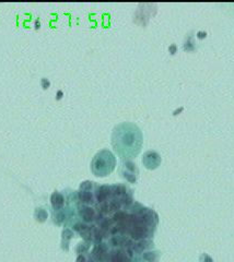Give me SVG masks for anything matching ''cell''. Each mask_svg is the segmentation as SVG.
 <instances>
[{
	"label": "cell",
	"mask_w": 234,
	"mask_h": 262,
	"mask_svg": "<svg viewBox=\"0 0 234 262\" xmlns=\"http://www.w3.org/2000/svg\"><path fill=\"white\" fill-rule=\"evenodd\" d=\"M112 144L121 159L135 158L140 152L142 146L141 131L130 122L120 124L113 131Z\"/></svg>",
	"instance_id": "cell-1"
},
{
	"label": "cell",
	"mask_w": 234,
	"mask_h": 262,
	"mask_svg": "<svg viewBox=\"0 0 234 262\" xmlns=\"http://www.w3.org/2000/svg\"><path fill=\"white\" fill-rule=\"evenodd\" d=\"M116 160L114 154L109 150H102L93 158L91 163V170L94 175L104 177L111 174L115 169Z\"/></svg>",
	"instance_id": "cell-2"
},
{
	"label": "cell",
	"mask_w": 234,
	"mask_h": 262,
	"mask_svg": "<svg viewBox=\"0 0 234 262\" xmlns=\"http://www.w3.org/2000/svg\"><path fill=\"white\" fill-rule=\"evenodd\" d=\"M121 176L125 177L128 181L135 182L137 180L138 176V170L136 169V165L131 163V162L127 161L124 162V164L121 165Z\"/></svg>",
	"instance_id": "cell-3"
},
{
	"label": "cell",
	"mask_w": 234,
	"mask_h": 262,
	"mask_svg": "<svg viewBox=\"0 0 234 262\" xmlns=\"http://www.w3.org/2000/svg\"><path fill=\"white\" fill-rule=\"evenodd\" d=\"M142 163L148 170H155L158 169L159 165L161 164V158L157 152L149 151L147 153H144Z\"/></svg>",
	"instance_id": "cell-4"
},
{
	"label": "cell",
	"mask_w": 234,
	"mask_h": 262,
	"mask_svg": "<svg viewBox=\"0 0 234 262\" xmlns=\"http://www.w3.org/2000/svg\"><path fill=\"white\" fill-rule=\"evenodd\" d=\"M52 205L55 210H58L64 205V198L57 191L52 196Z\"/></svg>",
	"instance_id": "cell-5"
},
{
	"label": "cell",
	"mask_w": 234,
	"mask_h": 262,
	"mask_svg": "<svg viewBox=\"0 0 234 262\" xmlns=\"http://www.w3.org/2000/svg\"><path fill=\"white\" fill-rule=\"evenodd\" d=\"M160 257V253L155 252V253H147L144 254L143 258L146 259L148 262H158Z\"/></svg>",
	"instance_id": "cell-6"
},
{
	"label": "cell",
	"mask_w": 234,
	"mask_h": 262,
	"mask_svg": "<svg viewBox=\"0 0 234 262\" xmlns=\"http://www.w3.org/2000/svg\"><path fill=\"white\" fill-rule=\"evenodd\" d=\"M82 216H83V219H85L86 221L88 222H90L93 220V217H94V211L90 208H88V209H85V211H83V213H82Z\"/></svg>",
	"instance_id": "cell-7"
},
{
	"label": "cell",
	"mask_w": 234,
	"mask_h": 262,
	"mask_svg": "<svg viewBox=\"0 0 234 262\" xmlns=\"http://www.w3.org/2000/svg\"><path fill=\"white\" fill-rule=\"evenodd\" d=\"M200 262H215V261L213 260V258H211L209 255L203 254L202 256H200Z\"/></svg>",
	"instance_id": "cell-8"
},
{
	"label": "cell",
	"mask_w": 234,
	"mask_h": 262,
	"mask_svg": "<svg viewBox=\"0 0 234 262\" xmlns=\"http://www.w3.org/2000/svg\"><path fill=\"white\" fill-rule=\"evenodd\" d=\"M198 35H199V38H204L206 36V33L205 32H199Z\"/></svg>",
	"instance_id": "cell-9"
}]
</instances>
